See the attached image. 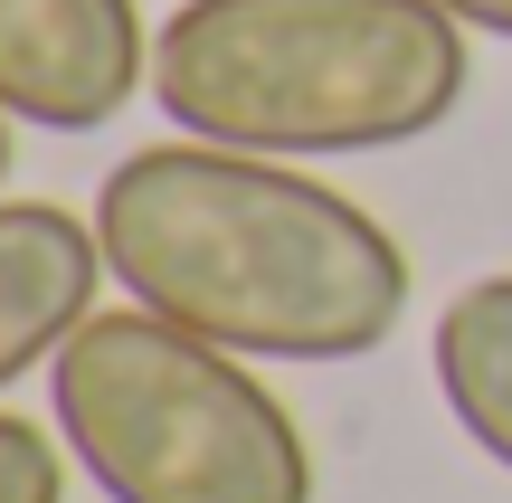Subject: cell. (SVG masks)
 <instances>
[{
	"mask_svg": "<svg viewBox=\"0 0 512 503\" xmlns=\"http://www.w3.org/2000/svg\"><path fill=\"white\" fill-rule=\"evenodd\" d=\"M48 409L105 503H313V447L238 352L114 304L48 361Z\"/></svg>",
	"mask_w": 512,
	"mask_h": 503,
	"instance_id": "3957f363",
	"label": "cell"
},
{
	"mask_svg": "<svg viewBox=\"0 0 512 503\" xmlns=\"http://www.w3.org/2000/svg\"><path fill=\"white\" fill-rule=\"evenodd\" d=\"M124 304L238 361H370L408 314V247L304 162L143 143L95 190Z\"/></svg>",
	"mask_w": 512,
	"mask_h": 503,
	"instance_id": "6da1fadb",
	"label": "cell"
},
{
	"mask_svg": "<svg viewBox=\"0 0 512 503\" xmlns=\"http://www.w3.org/2000/svg\"><path fill=\"white\" fill-rule=\"evenodd\" d=\"M105 238L57 200H0V390L48 371L95 323Z\"/></svg>",
	"mask_w": 512,
	"mask_h": 503,
	"instance_id": "5b68a950",
	"label": "cell"
},
{
	"mask_svg": "<svg viewBox=\"0 0 512 503\" xmlns=\"http://www.w3.org/2000/svg\"><path fill=\"white\" fill-rule=\"evenodd\" d=\"M456 29H484V38H512V0H437Z\"/></svg>",
	"mask_w": 512,
	"mask_h": 503,
	"instance_id": "ba28073f",
	"label": "cell"
},
{
	"mask_svg": "<svg viewBox=\"0 0 512 503\" xmlns=\"http://www.w3.org/2000/svg\"><path fill=\"white\" fill-rule=\"evenodd\" d=\"M465 29L437 0H181L152 29L171 133L266 162L399 152L465 105Z\"/></svg>",
	"mask_w": 512,
	"mask_h": 503,
	"instance_id": "7a4b0ae2",
	"label": "cell"
},
{
	"mask_svg": "<svg viewBox=\"0 0 512 503\" xmlns=\"http://www.w3.org/2000/svg\"><path fill=\"white\" fill-rule=\"evenodd\" d=\"M0 181H10V114H0Z\"/></svg>",
	"mask_w": 512,
	"mask_h": 503,
	"instance_id": "9c48e42d",
	"label": "cell"
},
{
	"mask_svg": "<svg viewBox=\"0 0 512 503\" xmlns=\"http://www.w3.org/2000/svg\"><path fill=\"white\" fill-rule=\"evenodd\" d=\"M152 86L133 0H0V114L38 133H95Z\"/></svg>",
	"mask_w": 512,
	"mask_h": 503,
	"instance_id": "277c9868",
	"label": "cell"
},
{
	"mask_svg": "<svg viewBox=\"0 0 512 503\" xmlns=\"http://www.w3.org/2000/svg\"><path fill=\"white\" fill-rule=\"evenodd\" d=\"M0 503H67V456L10 409H0Z\"/></svg>",
	"mask_w": 512,
	"mask_h": 503,
	"instance_id": "52a82bcc",
	"label": "cell"
},
{
	"mask_svg": "<svg viewBox=\"0 0 512 503\" xmlns=\"http://www.w3.org/2000/svg\"><path fill=\"white\" fill-rule=\"evenodd\" d=\"M427 371H437L446 418L475 437V456L512 475V276H475L437 304Z\"/></svg>",
	"mask_w": 512,
	"mask_h": 503,
	"instance_id": "8992f818",
	"label": "cell"
}]
</instances>
